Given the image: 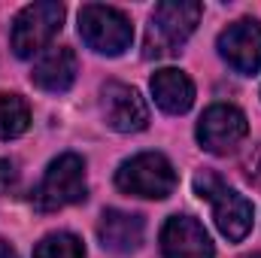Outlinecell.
<instances>
[{
    "mask_svg": "<svg viewBox=\"0 0 261 258\" xmlns=\"http://www.w3.org/2000/svg\"><path fill=\"white\" fill-rule=\"evenodd\" d=\"M203 6L197 0H164L152 9L149 34H146V58L173 55L200 21Z\"/></svg>",
    "mask_w": 261,
    "mask_h": 258,
    "instance_id": "1",
    "label": "cell"
},
{
    "mask_svg": "<svg viewBox=\"0 0 261 258\" xmlns=\"http://www.w3.org/2000/svg\"><path fill=\"white\" fill-rule=\"evenodd\" d=\"M195 192L213 203V219H216V228L228 237V240H243L249 231H252V219H255V210L252 203L243 197L240 192L228 189L213 170H200L195 176Z\"/></svg>",
    "mask_w": 261,
    "mask_h": 258,
    "instance_id": "2",
    "label": "cell"
},
{
    "mask_svg": "<svg viewBox=\"0 0 261 258\" xmlns=\"http://www.w3.org/2000/svg\"><path fill=\"white\" fill-rule=\"evenodd\" d=\"M79 37L100 55H122L134 40V24L116 6L88 3L79 9Z\"/></svg>",
    "mask_w": 261,
    "mask_h": 258,
    "instance_id": "3",
    "label": "cell"
},
{
    "mask_svg": "<svg viewBox=\"0 0 261 258\" xmlns=\"http://www.w3.org/2000/svg\"><path fill=\"white\" fill-rule=\"evenodd\" d=\"M64 24V6L55 0H40L24 6L15 21H12V49L18 58H31L40 55L43 49H49L52 37L61 31Z\"/></svg>",
    "mask_w": 261,
    "mask_h": 258,
    "instance_id": "4",
    "label": "cell"
},
{
    "mask_svg": "<svg viewBox=\"0 0 261 258\" xmlns=\"http://www.w3.org/2000/svg\"><path fill=\"white\" fill-rule=\"evenodd\" d=\"M116 186L137 197L161 200L176 189V170L161 152H140L119 167Z\"/></svg>",
    "mask_w": 261,
    "mask_h": 258,
    "instance_id": "5",
    "label": "cell"
},
{
    "mask_svg": "<svg viewBox=\"0 0 261 258\" xmlns=\"http://www.w3.org/2000/svg\"><path fill=\"white\" fill-rule=\"evenodd\" d=\"M85 192H88L85 161L79 155L67 152V155H58L49 164L43 183L34 192V203H37V210L52 213V210H61V207H70V203H79L85 197Z\"/></svg>",
    "mask_w": 261,
    "mask_h": 258,
    "instance_id": "6",
    "label": "cell"
},
{
    "mask_svg": "<svg viewBox=\"0 0 261 258\" xmlns=\"http://www.w3.org/2000/svg\"><path fill=\"white\" fill-rule=\"evenodd\" d=\"M249 134L246 116L231 104H213L197 122V143L213 155L234 152Z\"/></svg>",
    "mask_w": 261,
    "mask_h": 258,
    "instance_id": "7",
    "label": "cell"
},
{
    "mask_svg": "<svg viewBox=\"0 0 261 258\" xmlns=\"http://www.w3.org/2000/svg\"><path fill=\"white\" fill-rule=\"evenodd\" d=\"M219 52L237 73L261 70V24L255 18H240L219 34Z\"/></svg>",
    "mask_w": 261,
    "mask_h": 258,
    "instance_id": "8",
    "label": "cell"
},
{
    "mask_svg": "<svg viewBox=\"0 0 261 258\" xmlns=\"http://www.w3.org/2000/svg\"><path fill=\"white\" fill-rule=\"evenodd\" d=\"M103 116L107 125L122 134L130 131H143L149 125V107L140 97L137 88H130L125 82H107L103 85Z\"/></svg>",
    "mask_w": 261,
    "mask_h": 258,
    "instance_id": "9",
    "label": "cell"
},
{
    "mask_svg": "<svg viewBox=\"0 0 261 258\" xmlns=\"http://www.w3.org/2000/svg\"><path fill=\"white\" fill-rule=\"evenodd\" d=\"M164 258H213V240L192 216H170L161 231Z\"/></svg>",
    "mask_w": 261,
    "mask_h": 258,
    "instance_id": "10",
    "label": "cell"
},
{
    "mask_svg": "<svg viewBox=\"0 0 261 258\" xmlns=\"http://www.w3.org/2000/svg\"><path fill=\"white\" fill-rule=\"evenodd\" d=\"M76 70H79V64H76L73 49H67V46H49L37 58L34 73H31V82L37 88L49 91V94H61V91H67L76 82Z\"/></svg>",
    "mask_w": 261,
    "mask_h": 258,
    "instance_id": "11",
    "label": "cell"
},
{
    "mask_svg": "<svg viewBox=\"0 0 261 258\" xmlns=\"http://www.w3.org/2000/svg\"><path fill=\"white\" fill-rule=\"evenodd\" d=\"M143 234H146L143 219L137 213H125V210H107L100 216V225H97L100 246L110 252H119V255L140 249Z\"/></svg>",
    "mask_w": 261,
    "mask_h": 258,
    "instance_id": "12",
    "label": "cell"
},
{
    "mask_svg": "<svg viewBox=\"0 0 261 258\" xmlns=\"http://www.w3.org/2000/svg\"><path fill=\"white\" fill-rule=\"evenodd\" d=\"M152 94H155V104L170 116H179L195 104L192 79L182 70H173V67H164L152 76Z\"/></svg>",
    "mask_w": 261,
    "mask_h": 258,
    "instance_id": "13",
    "label": "cell"
},
{
    "mask_svg": "<svg viewBox=\"0 0 261 258\" xmlns=\"http://www.w3.org/2000/svg\"><path fill=\"white\" fill-rule=\"evenodd\" d=\"M31 125V107L18 94H0V140H15Z\"/></svg>",
    "mask_w": 261,
    "mask_h": 258,
    "instance_id": "14",
    "label": "cell"
},
{
    "mask_svg": "<svg viewBox=\"0 0 261 258\" xmlns=\"http://www.w3.org/2000/svg\"><path fill=\"white\" fill-rule=\"evenodd\" d=\"M34 258H85V246L76 234L58 231V234H49L37 243Z\"/></svg>",
    "mask_w": 261,
    "mask_h": 258,
    "instance_id": "15",
    "label": "cell"
},
{
    "mask_svg": "<svg viewBox=\"0 0 261 258\" xmlns=\"http://www.w3.org/2000/svg\"><path fill=\"white\" fill-rule=\"evenodd\" d=\"M15 183H18V167H15V161L3 158L0 161V192H9Z\"/></svg>",
    "mask_w": 261,
    "mask_h": 258,
    "instance_id": "16",
    "label": "cell"
},
{
    "mask_svg": "<svg viewBox=\"0 0 261 258\" xmlns=\"http://www.w3.org/2000/svg\"><path fill=\"white\" fill-rule=\"evenodd\" d=\"M246 173H249V179H252L255 186H261V146L249 155V161H246Z\"/></svg>",
    "mask_w": 261,
    "mask_h": 258,
    "instance_id": "17",
    "label": "cell"
},
{
    "mask_svg": "<svg viewBox=\"0 0 261 258\" xmlns=\"http://www.w3.org/2000/svg\"><path fill=\"white\" fill-rule=\"evenodd\" d=\"M0 258H18V255H15V249H12L6 240H0Z\"/></svg>",
    "mask_w": 261,
    "mask_h": 258,
    "instance_id": "18",
    "label": "cell"
},
{
    "mask_svg": "<svg viewBox=\"0 0 261 258\" xmlns=\"http://www.w3.org/2000/svg\"><path fill=\"white\" fill-rule=\"evenodd\" d=\"M249 258H261V255H249Z\"/></svg>",
    "mask_w": 261,
    "mask_h": 258,
    "instance_id": "19",
    "label": "cell"
}]
</instances>
